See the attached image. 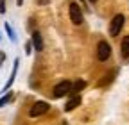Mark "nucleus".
I'll return each mask as SVG.
<instances>
[{
  "instance_id": "2eb2a0df",
  "label": "nucleus",
  "mask_w": 129,
  "mask_h": 125,
  "mask_svg": "<svg viewBox=\"0 0 129 125\" xmlns=\"http://www.w3.org/2000/svg\"><path fill=\"white\" fill-rule=\"evenodd\" d=\"M23 4V0H18V6H22Z\"/></svg>"
},
{
  "instance_id": "9b49d317",
  "label": "nucleus",
  "mask_w": 129,
  "mask_h": 125,
  "mask_svg": "<svg viewBox=\"0 0 129 125\" xmlns=\"http://www.w3.org/2000/svg\"><path fill=\"white\" fill-rule=\"evenodd\" d=\"M11 100V95H6V97H2V98H0V107H2L4 104H7Z\"/></svg>"
},
{
  "instance_id": "20e7f679",
  "label": "nucleus",
  "mask_w": 129,
  "mask_h": 125,
  "mask_svg": "<svg viewBox=\"0 0 129 125\" xmlns=\"http://www.w3.org/2000/svg\"><path fill=\"white\" fill-rule=\"evenodd\" d=\"M109 57H111V46H109L108 41L101 39L99 43H97V61L104 62V61H108Z\"/></svg>"
},
{
  "instance_id": "0eeeda50",
  "label": "nucleus",
  "mask_w": 129,
  "mask_h": 125,
  "mask_svg": "<svg viewBox=\"0 0 129 125\" xmlns=\"http://www.w3.org/2000/svg\"><path fill=\"white\" fill-rule=\"evenodd\" d=\"M32 43H34V46H36V50H38V52L43 48V39H41L40 30H34V32H32Z\"/></svg>"
},
{
  "instance_id": "7ed1b4c3",
  "label": "nucleus",
  "mask_w": 129,
  "mask_h": 125,
  "mask_svg": "<svg viewBox=\"0 0 129 125\" xmlns=\"http://www.w3.org/2000/svg\"><path fill=\"white\" fill-rule=\"evenodd\" d=\"M70 91H72V82H70V81H61V82H57V84L52 88V93H50V95H52L54 98H61V97H64V95H68Z\"/></svg>"
},
{
  "instance_id": "f03ea898",
  "label": "nucleus",
  "mask_w": 129,
  "mask_h": 125,
  "mask_svg": "<svg viewBox=\"0 0 129 125\" xmlns=\"http://www.w3.org/2000/svg\"><path fill=\"white\" fill-rule=\"evenodd\" d=\"M68 14H70V20H72L74 25L83 23V9L74 0H70V4H68Z\"/></svg>"
},
{
  "instance_id": "f257e3e1",
  "label": "nucleus",
  "mask_w": 129,
  "mask_h": 125,
  "mask_svg": "<svg viewBox=\"0 0 129 125\" xmlns=\"http://www.w3.org/2000/svg\"><path fill=\"white\" fill-rule=\"evenodd\" d=\"M124 23H125V16H124V14H115V16L111 18V22H109V27H108L109 36L117 38V36L120 34V30H122Z\"/></svg>"
},
{
  "instance_id": "4468645a",
  "label": "nucleus",
  "mask_w": 129,
  "mask_h": 125,
  "mask_svg": "<svg viewBox=\"0 0 129 125\" xmlns=\"http://www.w3.org/2000/svg\"><path fill=\"white\" fill-rule=\"evenodd\" d=\"M90 4H97V0H90Z\"/></svg>"
},
{
  "instance_id": "39448f33",
  "label": "nucleus",
  "mask_w": 129,
  "mask_h": 125,
  "mask_svg": "<svg viewBox=\"0 0 129 125\" xmlns=\"http://www.w3.org/2000/svg\"><path fill=\"white\" fill-rule=\"evenodd\" d=\"M48 105L47 102H36L34 105H32L30 109H29V116L30 118H38V116H43L47 111H48Z\"/></svg>"
},
{
  "instance_id": "423d86ee",
  "label": "nucleus",
  "mask_w": 129,
  "mask_h": 125,
  "mask_svg": "<svg viewBox=\"0 0 129 125\" xmlns=\"http://www.w3.org/2000/svg\"><path fill=\"white\" fill-rule=\"evenodd\" d=\"M81 102H83L81 95H72V98L67 102V105H64V111H74L77 105H81Z\"/></svg>"
},
{
  "instance_id": "dca6fc26",
  "label": "nucleus",
  "mask_w": 129,
  "mask_h": 125,
  "mask_svg": "<svg viewBox=\"0 0 129 125\" xmlns=\"http://www.w3.org/2000/svg\"><path fill=\"white\" fill-rule=\"evenodd\" d=\"M83 4H84V0H83Z\"/></svg>"
},
{
  "instance_id": "ddd939ff",
  "label": "nucleus",
  "mask_w": 129,
  "mask_h": 125,
  "mask_svg": "<svg viewBox=\"0 0 129 125\" xmlns=\"http://www.w3.org/2000/svg\"><path fill=\"white\" fill-rule=\"evenodd\" d=\"M36 4H40V6H47V4H50V0H36Z\"/></svg>"
},
{
  "instance_id": "1a4fd4ad",
  "label": "nucleus",
  "mask_w": 129,
  "mask_h": 125,
  "mask_svg": "<svg viewBox=\"0 0 129 125\" xmlns=\"http://www.w3.org/2000/svg\"><path fill=\"white\" fill-rule=\"evenodd\" d=\"M113 77H115V72H109V73H106V75H104V79L97 81V88H104V86H108V84L113 81Z\"/></svg>"
},
{
  "instance_id": "f8f14e48",
  "label": "nucleus",
  "mask_w": 129,
  "mask_h": 125,
  "mask_svg": "<svg viewBox=\"0 0 129 125\" xmlns=\"http://www.w3.org/2000/svg\"><path fill=\"white\" fill-rule=\"evenodd\" d=\"M6 13V0H0V14Z\"/></svg>"
},
{
  "instance_id": "6e6552de",
  "label": "nucleus",
  "mask_w": 129,
  "mask_h": 125,
  "mask_svg": "<svg viewBox=\"0 0 129 125\" xmlns=\"http://www.w3.org/2000/svg\"><path fill=\"white\" fill-rule=\"evenodd\" d=\"M120 54H122L124 59L129 57V36H125V38L122 39V43H120Z\"/></svg>"
},
{
  "instance_id": "9d476101",
  "label": "nucleus",
  "mask_w": 129,
  "mask_h": 125,
  "mask_svg": "<svg viewBox=\"0 0 129 125\" xmlns=\"http://www.w3.org/2000/svg\"><path fill=\"white\" fill-rule=\"evenodd\" d=\"M84 88H86V82H84V81H77L75 84H72V91H70V93H72V95H79Z\"/></svg>"
}]
</instances>
